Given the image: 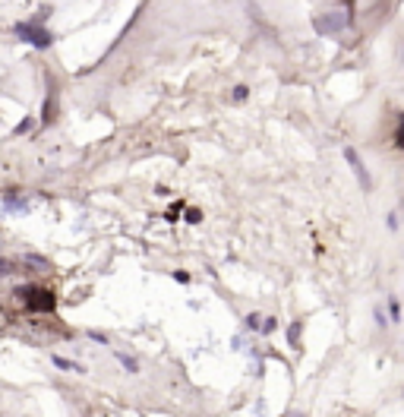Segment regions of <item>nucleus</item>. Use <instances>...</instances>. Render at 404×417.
<instances>
[{
	"label": "nucleus",
	"instance_id": "obj_1",
	"mask_svg": "<svg viewBox=\"0 0 404 417\" xmlns=\"http://www.w3.org/2000/svg\"><path fill=\"white\" fill-rule=\"evenodd\" d=\"M16 297H19V301H26V307L32 310V313H54V307H57V297L47 288H38V284L16 288Z\"/></svg>",
	"mask_w": 404,
	"mask_h": 417
},
{
	"label": "nucleus",
	"instance_id": "obj_2",
	"mask_svg": "<svg viewBox=\"0 0 404 417\" xmlns=\"http://www.w3.org/2000/svg\"><path fill=\"white\" fill-rule=\"evenodd\" d=\"M13 32H16V38L29 41L32 47H38V51H44V47L54 44V35L47 32L41 22H19V26H13Z\"/></svg>",
	"mask_w": 404,
	"mask_h": 417
},
{
	"label": "nucleus",
	"instance_id": "obj_3",
	"mask_svg": "<svg viewBox=\"0 0 404 417\" xmlns=\"http://www.w3.org/2000/svg\"><path fill=\"white\" fill-rule=\"evenodd\" d=\"M313 26H316V32L328 35V32L344 29V16L338 13V10H331V13H316V16H313Z\"/></svg>",
	"mask_w": 404,
	"mask_h": 417
},
{
	"label": "nucleus",
	"instance_id": "obj_4",
	"mask_svg": "<svg viewBox=\"0 0 404 417\" xmlns=\"http://www.w3.org/2000/svg\"><path fill=\"white\" fill-rule=\"evenodd\" d=\"M344 161H348V164H351V171L357 174V184H360L363 190H370V187H373L370 171L363 168V161H360V155H357V152H354V149H344Z\"/></svg>",
	"mask_w": 404,
	"mask_h": 417
},
{
	"label": "nucleus",
	"instance_id": "obj_5",
	"mask_svg": "<svg viewBox=\"0 0 404 417\" xmlns=\"http://www.w3.org/2000/svg\"><path fill=\"white\" fill-rule=\"evenodd\" d=\"M114 361L120 364L123 370H129V373H136V370H139V364H136V361H133V357H129V354H120V351H114Z\"/></svg>",
	"mask_w": 404,
	"mask_h": 417
},
{
	"label": "nucleus",
	"instance_id": "obj_6",
	"mask_svg": "<svg viewBox=\"0 0 404 417\" xmlns=\"http://www.w3.org/2000/svg\"><path fill=\"white\" fill-rule=\"evenodd\" d=\"M51 361H54V367H60V370H73V373H82V367H79V364L66 361V357H60V354H54Z\"/></svg>",
	"mask_w": 404,
	"mask_h": 417
},
{
	"label": "nucleus",
	"instance_id": "obj_7",
	"mask_svg": "<svg viewBox=\"0 0 404 417\" xmlns=\"http://www.w3.org/2000/svg\"><path fill=\"white\" fill-rule=\"evenodd\" d=\"M262 319H265V316H262V313H249V316H246V323H243V326H246V329H249V332H262Z\"/></svg>",
	"mask_w": 404,
	"mask_h": 417
},
{
	"label": "nucleus",
	"instance_id": "obj_8",
	"mask_svg": "<svg viewBox=\"0 0 404 417\" xmlns=\"http://www.w3.org/2000/svg\"><path fill=\"white\" fill-rule=\"evenodd\" d=\"M388 316H391V323H401V304L395 301V297L388 301Z\"/></svg>",
	"mask_w": 404,
	"mask_h": 417
},
{
	"label": "nucleus",
	"instance_id": "obj_9",
	"mask_svg": "<svg viewBox=\"0 0 404 417\" xmlns=\"http://www.w3.org/2000/svg\"><path fill=\"white\" fill-rule=\"evenodd\" d=\"M7 209H10V212H13V209H16V212H26V206H22L19 196H7Z\"/></svg>",
	"mask_w": 404,
	"mask_h": 417
},
{
	"label": "nucleus",
	"instance_id": "obj_10",
	"mask_svg": "<svg viewBox=\"0 0 404 417\" xmlns=\"http://www.w3.org/2000/svg\"><path fill=\"white\" fill-rule=\"evenodd\" d=\"M300 329H303L300 323H294V326L288 329V341H294V344H300Z\"/></svg>",
	"mask_w": 404,
	"mask_h": 417
},
{
	"label": "nucleus",
	"instance_id": "obj_11",
	"mask_svg": "<svg viewBox=\"0 0 404 417\" xmlns=\"http://www.w3.org/2000/svg\"><path fill=\"white\" fill-rule=\"evenodd\" d=\"M26 263H29L32 269H47V259H41V256H29Z\"/></svg>",
	"mask_w": 404,
	"mask_h": 417
},
{
	"label": "nucleus",
	"instance_id": "obj_12",
	"mask_svg": "<svg viewBox=\"0 0 404 417\" xmlns=\"http://www.w3.org/2000/svg\"><path fill=\"white\" fill-rule=\"evenodd\" d=\"M246 98H249V89H246V86H237V89H234V101H246Z\"/></svg>",
	"mask_w": 404,
	"mask_h": 417
},
{
	"label": "nucleus",
	"instance_id": "obj_13",
	"mask_svg": "<svg viewBox=\"0 0 404 417\" xmlns=\"http://www.w3.org/2000/svg\"><path fill=\"white\" fill-rule=\"evenodd\" d=\"M395 146H398V149H404V117H401V127L395 130Z\"/></svg>",
	"mask_w": 404,
	"mask_h": 417
},
{
	"label": "nucleus",
	"instance_id": "obj_14",
	"mask_svg": "<svg viewBox=\"0 0 404 417\" xmlns=\"http://www.w3.org/2000/svg\"><path fill=\"white\" fill-rule=\"evenodd\" d=\"M275 326H278L275 316H265V319H262V332H265V335H268V332H275Z\"/></svg>",
	"mask_w": 404,
	"mask_h": 417
},
{
	"label": "nucleus",
	"instance_id": "obj_15",
	"mask_svg": "<svg viewBox=\"0 0 404 417\" xmlns=\"http://www.w3.org/2000/svg\"><path fill=\"white\" fill-rule=\"evenodd\" d=\"M10 272H13V263H10V259H0V278H7Z\"/></svg>",
	"mask_w": 404,
	"mask_h": 417
},
{
	"label": "nucleus",
	"instance_id": "obj_16",
	"mask_svg": "<svg viewBox=\"0 0 404 417\" xmlns=\"http://www.w3.org/2000/svg\"><path fill=\"white\" fill-rule=\"evenodd\" d=\"M385 224H388V228H391V231H395V228H398V215H395V212H388V218H385Z\"/></svg>",
	"mask_w": 404,
	"mask_h": 417
},
{
	"label": "nucleus",
	"instance_id": "obj_17",
	"mask_svg": "<svg viewBox=\"0 0 404 417\" xmlns=\"http://www.w3.org/2000/svg\"><path fill=\"white\" fill-rule=\"evenodd\" d=\"M199 218H202L199 209H189V212H186V221H199Z\"/></svg>",
	"mask_w": 404,
	"mask_h": 417
},
{
	"label": "nucleus",
	"instance_id": "obj_18",
	"mask_svg": "<svg viewBox=\"0 0 404 417\" xmlns=\"http://www.w3.org/2000/svg\"><path fill=\"white\" fill-rule=\"evenodd\" d=\"M29 127H32V121H29V117H26V121H22V124L16 127V133H26V130H29Z\"/></svg>",
	"mask_w": 404,
	"mask_h": 417
},
{
	"label": "nucleus",
	"instance_id": "obj_19",
	"mask_svg": "<svg viewBox=\"0 0 404 417\" xmlns=\"http://www.w3.org/2000/svg\"><path fill=\"white\" fill-rule=\"evenodd\" d=\"M174 278L180 281V284H186V281H189V275H186V272H174Z\"/></svg>",
	"mask_w": 404,
	"mask_h": 417
}]
</instances>
